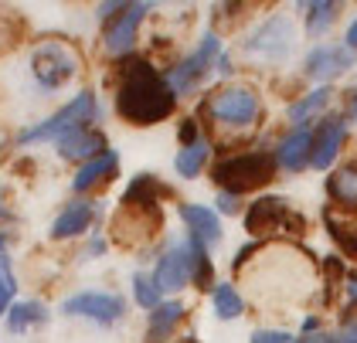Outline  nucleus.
<instances>
[{
	"label": "nucleus",
	"instance_id": "f257e3e1",
	"mask_svg": "<svg viewBox=\"0 0 357 343\" xmlns=\"http://www.w3.org/2000/svg\"><path fill=\"white\" fill-rule=\"evenodd\" d=\"M177 96L167 85L164 72H157L146 58L130 54L119 58L116 68V92H112V106L116 116L130 126H157L177 112Z\"/></svg>",
	"mask_w": 357,
	"mask_h": 343
},
{
	"label": "nucleus",
	"instance_id": "f03ea898",
	"mask_svg": "<svg viewBox=\"0 0 357 343\" xmlns=\"http://www.w3.org/2000/svg\"><path fill=\"white\" fill-rule=\"evenodd\" d=\"M275 157L273 150H242V153H228L211 163V181L218 184V190L242 197L248 190L273 184L275 177Z\"/></svg>",
	"mask_w": 357,
	"mask_h": 343
},
{
	"label": "nucleus",
	"instance_id": "7ed1b4c3",
	"mask_svg": "<svg viewBox=\"0 0 357 343\" xmlns=\"http://www.w3.org/2000/svg\"><path fill=\"white\" fill-rule=\"evenodd\" d=\"M201 116H208L211 123H218L225 130H252L255 123H259V116H262V99H259V92L252 89V85H238V82H231V85H221L215 89L211 96H204L201 99V109H197V119Z\"/></svg>",
	"mask_w": 357,
	"mask_h": 343
},
{
	"label": "nucleus",
	"instance_id": "20e7f679",
	"mask_svg": "<svg viewBox=\"0 0 357 343\" xmlns=\"http://www.w3.org/2000/svg\"><path fill=\"white\" fill-rule=\"evenodd\" d=\"M99 96L92 92V89H82V92H75L65 106L52 112L48 119H41V123H34L28 130L17 132V146H34V143H45V139H52L55 143L58 136H65V132L72 130H82V126H96L99 123Z\"/></svg>",
	"mask_w": 357,
	"mask_h": 343
},
{
	"label": "nucleus",
	"instance_id": "39448f33",
	"mask_svg": "<svg viewBox=\"0 0 357 343\" xmlns=\"http://www.w3.org/2000/svg\"><path fill=\"white\" fill-rule=\"evenodd\" d=\"M242 52L262 65H286L296 52V24L289 14H269L255 31L242 38Z\"/></svg>",
	"mask_w": 357,
	"mask_h": 343
},
{
	"label": "nucleus",
	"instance_id": "423d86ee",
	"mask_svg": "<svg viewBox=\"0 0 357 343\" xmlns=\"http://www.w3.org/2000/svg\"><path fill=\"white\" fill-rule=\"evenodd\" d=\"M218 54H221V38L215 31H208V34L197 41L194 52H188L181 61H174L164 72V79H167V85L174 89V96H177V99H191L194 92L208 82V75L215 72Z\"/></svg>",
	"mask_w": 357,
	"mask_h": 343
},
{
	"label": "nucleus",
	"instance_id": "0eeeda50",
	"mask_svg": "<svg viewBox=\"0 0 357 343\" xmlns=\"http://www.w3.org/2000/svg\"><path fill=\"white\" fill-rule=\"evenodd\" d=\"M31 79L34 85L52 96V92H61L68 82L79 75V54L72 52L68 45L61 41H41L34 52H31Z\"/></svg>",
	"mask_w": 357,
	"mask_h": 343
},
{
	"label": "nucleus",
	"instance_id": "6e6552de",
	"mask_svg": "<svg viewBox=\"0 0 357 343\" xmlns=\"http://www.w3.org/2000/svg\"><path fill=\"white\" fill-rule=\"evenodd\" d=\"M303 228H306V221L279 194H262L245 208V231L252 238H269L275 231H293L300 238Z\"/></svg>",
	"mask_w": 357,
	"mask_h": 343
},
{
	"label": "nucleus",
	"instance_id": "1a4fd4ad",
	"mask_svg": "<svg viewBox=\"0 0 357 343\" xmlns=\"http://www.w3.org/2000/svg\"><path fill=\"white\" fill-rule=\"evenodd\" d=\"M61 317H75V319H89V323H99V326H116L123 323L130 306L119 292H106V289H82L72 292L61 299L58 306Z\"/></svg>",
	"mask_w": 357,
	"mask_h": 343
},
{
	"label": "nucleus",
	"instance_id": "9d476101",
	"mask_svg": "<svg viewBox=\"0 0 357 343\" xmlns=\"http://www.w3.org/2000/svg\"><path fill=\"white\" fill-rule=\"evenodd\" d=\"M357 61L354 52L344 48V41H320L313 45L306 58H303V75L310 82H320V85H330L333 79H340L344 72H351Z\"/></svg>",
	"mask_w": 357,
	"mask_h": 343
},
{
	"label": "nucleus",
	"instance_id": "9b49d317",
	"mask_svg": "<svg viewBox=\"0 0 357 343\" xmlns=\"http://www.w3.org/2000/svg\"><path fill=\"white\" fill-rule=\"evenodd\" d=\"M347 132H351V119L344 112H327L313 123V157H310V167L313 170H330L344 143H347Z\"/></svg>",
	"mask_w": 357,
	"mask_h": 343
},
{
	"label": "nucleus",
	"instance_id": "f8f14e48",
	"mask_svg": "<svg viewBox=\"0 0 357 343\" xmlns=\"http://www.w3.org/2000/svg\"><path fill=\"white\" fill-rule=\"evenodd\" d=\"M153 10V3H126L112 21H106L102 27V48L112 58H130L133 54V45H137V31L143 24V17Z\"/></svg>",
	"mask_w": 357,
	"mask_h": 343
},
{
	"label": "nucleus",
	"instance_id": "ddd939ff",
	"mask_svg": "<svg viewBox=\"0 0 357 343\" xmlns=\"http://www.w3.org/2000/svg\"><path fill=\"white\" fill-rule=\"evenodd\" d=\"M160 289L167 292H181L194 282V245L191 238H177L167 245V252L157 259V268H153Z\"/></svg>",
	"mask_w": 357,
	"mask_h": 343
},
{
	"label": "nucleus",
	"instance_id": "4468645a",
	"mask_svg": "<svg viewBox=\"0 0 357 343\" xmlns=\"http://www.w3.org/2000/svg\"><path fill=\"white\" fill-rule=\"evenodd\" d=\"M99 204L96 201H89V197H72L58 218L52 221V228H48V238L52 241H72V238H85L92 231V224H96V218H99Z\"/></svg>",
	"mask_w": 357,
	"mask_h": 343
},
{
	"label": "nucleus",
	"instance_id": "2eb2a0df",
	"mask_svg": "<svg viewBox=\"0 0 357 343\" xmlns=\"http://www.w3.org/2000/svg\"><path fill=\"white\" fill-rule=\"evenodd\" d=\"M275 167L286 174H303L313 157V126H289L273 146Z\"/></svg>",
	"mask_w": 357,
	"mask_h": 343
},
{
	"label": "nucleus",
	"instance_id": "dca6fc26",
	"mask_svg": "<svg viewBox=\"0 0 357 343\" xmlns=\"http://www.w3.org/2000/svg\"><path fill=\"white\" fill-rule=\"evenodd\" d=\"M55 150L61 160L82 167L89 160H96L99 153H106L109 143H106V132L99 130V126H82V130H72V132H65V136H58Z\"/></svg>",
	"mask_w": 357,
	"mask_h": 343
},
{
	"label": "nucleus",
	"instance_id": "f3484780",
	"mask_svg": "<svg viewBox=\"0 0 357 343\" xmlns=\"http://www.w3.org/2000/svg\"><path fill=\"white\" fill-rule=\"evenodd\" d=\"M177 214H181V221H184V228H188V238L201 241L204 248L221 245L225 228H221V214L215 211L211 204H188V201H181V204H177Z\"/></svg>",
	"mask_w": 357,
	"mask_h": 343
},
{
	"label": "nucleus",
	"instance_id": "a211bd4d",
	"mask_svg": "<svg viewBox=\"0 0 357 343\" xmlns=\"http://www.w3.org/2000/svg\"><path fill=\"white\" fill-rule=\"evenodd\" d=\"M116 174H119V153L109 146L106 153H99L96 160L82 163V167L72 174V194H75V197H85V194L99 190L102 184H109Z\"/></svg>",
	"mask_w": 357,
	"mask_h": 343
},
{
	"label": "nucleus",
	"instance_id": "6ab92c4d",
	"mask_svg": "<svg viewBox=\"0 0 357 343\" xmlns=\"http://www.w3.org/2000/svg\"><path fill=\"white\" fill-rule=\"evenodd\" d=\"M327 208H337L344 214H357V160H344L327 174Z\"/></svg>",
	"mask_w": 357,
	"mask_h": 343
},
{
	"label": "nucleus",
	"instance_id": "aec40b11",
	"mask_svg": "<svg viewBox=\"0 0 357 343\" xmlns=\"http://www.w3.org/2000/svg\"><path fill=\"white\" fill-rule=\"evenodd\" d=\"M333 99H337V89H333V85H317V89L303 92L300 99H293L289 109H286L289 126H313L320 116H327L330 112Z\"/></svg>",
	"mask_w": 357,
	"mask_h": 343
},
{
	"label": "nucleus",
	"instance_id": "412c9836",
	"mask_svg": "<svg viewBox=\"0 0 357 343\" xmlns=\"http://www.w3.org/2000/svg\"><path fill=\"white\" fill-rule=\"evenodd\" d=\"M184 317H188V306L181 299H164L157 310L146 313V337H143V343H167L177 333V326L184 323Z\"/></svg>",
	"mask_w": 357,
	"mask_h": 343
},
{
	"label": "nucleus",
	"instance_id": "4be33fe9",
	"mask_svg": "<svg viewBox=\"0 0 357 343\" xmlns=\"http://www.w3.org/2000/svg\"><path fill=\"white\" fill-rule=\"evenodd\" d=\"M160 197H170V187L160 184L153 174H137L126 184V190H123V204L126 208H150V211H157Z\"/></svg>",
	"mask_w": 357,
	"mask_h": 343
},
{
	"label": "nucleus",
	"instance_id": "5701e85b",
	"mask_svg": "<svg viewBox=\"0 0 357 343\" xmlns=\"http://www.w3.org/2000/svg\"><path fill=\"white\" fill-rule=\"evenodd\" d=\"M320 221H324L327 235L337 241V248H340L347 259H357V214L337 218L333 208H324V211H320Z\"/></svg>",
	"mask_w": 357,
	"mask_h": 343
},
{
	"label": "nucleus",
	"instance_id": "b1692460",
	"mask_svg": "<svg viewBox=\"0 0 357 343\" xmlns=\"http://www.w3.org/2000/svg\"><path fill=\"white\" fill-rule=\"evenodd\" d=\"M211 153H215L211 136H201L194 146L177 150V157H174V170H177V177H184V181L201 177V174H204V167H208V160H211Z\"/></svg>",
	"mask_w": 357,
	"mask_h": 343
},
{
	"label": "nucleus",
	"instance_id": "393cba45",
	"mask_svg": "<svg viewBox=\"0 0 357 343\" xmlns=\"http://www.w3.org/2000/svg\"><path fill=\"white\" fill-rule=\"evenodd\" d=\"M3 323H7V330L10 333H28L34 326H41V323H48V306L45 303H38V299H17L7 313H3Z\"/></svg>",
	"mask_w": 357,
	"mask_h": 343
},
{
	"label": "nucleus",
	"instance_id": "a878e982",
	"mask_svg": "<svg viewBox=\"0 0 357 343\" xmlns=\"http://www.w3.org/2000/svg\"><path fill=\"white\" fill-rule=\"evenodd\" d=\"M306 7V38H324L333 21L340 17V3L337 0H320V3H303Z\"/></svg>",
	"mask_w": 357,
	"mask_h": 343
},
{
	"label": "nucleus",
	"instance_id": "bb28decb",
	"mask_svg": "<svg viewBox=\"0 0 357 343\" xmlns=\"http://www.w3.org/2000/svg\"><path fill=\"white\" fill-rule=\"evenodd\" d=\"M211 310H215L218 319H238L245 313V299H242V292L235 289L231 282H218L211 289Z\"/></svg>",
	"mask_w": 357,
	"mask_h": 343
},
{
	"label": "nucleus",
	"instance_id": "cd10ccee",
	"mask_svg": "<svg viewBox=\"0 0 357 343\" xmlns=\"http://www.w3.org/2000/svg\"><path fill=\"white\" fill-rule=\"evenodd\" d=\"M133 299H137L139 310H146V313L164 303V289H160L153 272H133Z\"/></svg>",
	"mask_w": 357,
	"mask_h": 343
},
{
	"label": "nucleus",
	"instance_id": "c85d7f7f",
	"mask_svg": "<svg viewBox=\"0 0 357 343\" xmlns=\"http://www.w3.org/2000/svg\"><path fill=\"white\" fill-rule=\"evenodd\" d=\"M191 245H194V282L191 286H197L201 292L215 289L218 282H215V262H211L208 248H204L201 241H194V238H191Z\"/></svg>",
	"mask_w": 357,
	"mask_h": 343
},
{
	"label": "nucleus",
	"instance_id": "c756f323",
	"mask_svg": "<svg viewBox=\"0 0 357 343\" xmlns=\"http://www.w3.org/2000/svg\"><path fill=\"white\" fill-rule=\"evenodd\" d=\"M14 296H17V279H14V268H10V255L3 252L0 255V317L14 306Z\"/></svg>",
	"mask_w": 357,
	"mask_h": 343
},
{
	"label": "nucleus",
	"instance_id": "7c9ffc66",
	"mask_svg": "<svg viewBox=\"0 0 357 343\" xmlns=\"http://www.w3.org/2000/svg\"><path fill=\"white\" fill-rule=\"evenodd\" d=\"M340 289H344V313H340V326H344V323L357 319V272H347Z\"/></svg>",
	"mask_w": 357,
	"mask_h": 343
},
{
	"label": "nucleus",
	"instance_id": "2f4dec72",
	"mask_svg": "<svg viewBox=\"0 0 357 343\" xmlns=\"http://www.w3.org/2000/svg\"><path fill=\"white\" fill-rule=\"evenodd\" d=\"M201 136H204V132L197 126V116H184V119L177 123V143H181V150H184V146H194Z\"/></svg>",
	"mask_w": 357,
	"mask_h": 343
},
{
	"label": "nucleus",
	"instance_id": "473e14b6",
	"mask_svg": "<svg viewBox=\"0 0 357 343\" xmlns=\"http://www.w3.org/2000/svg\"><path fill=\"white\" fill-rule=\"evenodd\" d=\"M248 343H296V337L289 330H255Z\"/></svg>",
	"mask_w": 357,
	"mask_h": 343
},
{
	"label": "nucleus",
	"instance_id": "72a5a7b5",
	"mask_svg": "<svg viewBox=\"0 0 357 343\" xmlns=\"http://www.w3.org/2000/svg\"><path fill=\"white\" fill-rule=\"evenodd\" d=\"M255 252H262V241H248V245H242V248L231 255V272H242V268L255 259Z\"/></svg>",
	"mask_w": 357,
	"mask_h": 343
},
{
	"label": "nucleus",
	"instance_id": "f704fd0d",
	"mask_svg": "<svg viewBox=\"0 0 357 343\" xmlns=\"http://www.w3.org/2000/svg\"><path fill=\"white\" fill-rule=\"evenodd\" d=\"M215 211H218V214H238V211H242V197L218 190V204H215Z\"/></svg>",
	"mask_w": 357,
	"mask_h": 343
},
{
	"label": "nucleus",
	"instance_id": "c9c22d12",
	"mask_svg": "<svg viewBox=\"0 0 357 343\" xmlns=\"http://www.w3.org/2000/svg\"><path fill=\"white\" fill-rule=\"evenodd\" d=\"M123 7H126V0H112V3H99V7H96V14H99L102 21H112Z\"/></svg>",
	"mask_w": 357,
	"mask_h": 343
},
{
	"label": "nucleus",
	"instance_id": "e433bc0d",
	"mask_svg": "<svg viewBox=\"0 0 357 343\" xmlns=\"http://www.w3.org/2000/svg\"><path fill=\"white\" fill-rule=\"evenodd\" d=\"M102 252H106V238L92 235V238H89V245H85V259H99Z\"/></svg>",
	"mask_w": 357,
	"mask_h": 343
},
{
	"label": "nucleus",
	"instance_id": "4c0bfd02",
	"mask_svg": "<svg viewBox=\"0 0 357 343\" xmlns=\"http://www.w3.org/2000/svg\"><path fill=\"white\" fill-rule=\"evenodd\" d=\"M344 48L357 54V14H354V21L347 24V31H344Z\"/></svg>",
	"mask_w": 357,
	"mask_h": 343
},
{
	"label": "nucleus",
	"instance_id": "58836bf2",
	"mask_svg": "<svg viewBox=\"0 0 357 343\" xmlns=\"http://www.w3.org/2000/svg\"><path fill=\"white\" fill-rule=\"evenodd\" d=\"M296 343H337V333L320 330V333H310V337H296Z\"/></svg>",
	"mask_w": 357,
	"mask_h": 343
},
{
	"label": "nucleus",
	"instance_id": "ea45409f",
	"mask_svg": "<svg viewBox=\"0 0 357 343\" xmlns=\"http://www.w3.org/2000/svg\"><path fill=\"white\" fill-rule=\"evenodd\" d=\"M344 116H347V119H357V85L344 96Z\"/></svg>",
	"mask_w": 357,
	"mask_h": 343
},
{
	"label": "nucleus",
	"instance_id": "a19ab883",
	"mask_svg": "<svg viewBox=\"0 0 357 343\" xmlns=\"http://www.w3.org/2000/svg\"><path fill=\"white\" fill-rule=\"evenodd\" d=\"M303 337H310V333H320V317L317 313H310V317H303Z\"/></svg>",
	"mask_w": 357,
	"mask_h": 343
},
{
	"label": "nucleus",
	"instance_id": "79ce46f5",
	"mask_svg": "<svg viewBox=\"0 0 357 343\" xmlns=\"http://www.w3.org/2000/svg\"><path fill=\"white\" fill-rule=\"evenodd\" d=\"M215 72H218V75H231V72H235V65H231V58H228V54H225V52L218 54V65H215Z\"/></svg>",
	"mask_w": 357,
	"mask_h": 343
},
{
	"label": "nucleus",
	"instance_id": "37998d69",
	"mask_svg": "<svg viewBox=\"0 0 357 343\" xmlns=\"http://www.w3.org/2000/svg\"><path fill=\"white\" fill-rule=\"evenodd\" d=\"M7 252V235H3V228H0V255Z\"/></svg>",
	"mask_w": 357,
	"mask_h": 343
},
{
	"label": "nucleus",
	"instance_id": "c03bdc74",
	"mask_svg": "<svg viewBox=\"0 0 357 343\" xmlns=\"http://www.w3.org/2000/svg\"><path fill=\"white\" fill-rule=\"evenodd\" d=\"M181 343H197V337H194V333H188V337H184Z\"/></svg>",
	"mask_w": 357,
	"mask_h": 343
}]
</instances>
